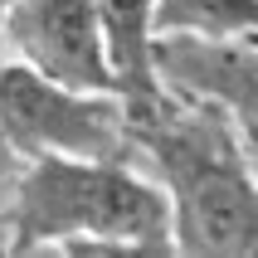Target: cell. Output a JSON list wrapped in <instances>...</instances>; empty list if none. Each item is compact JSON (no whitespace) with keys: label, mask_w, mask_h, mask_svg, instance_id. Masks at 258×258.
Listing matches in <instances>:
<instances>
[{"label":"cell","mask_w":258,"mask_h":258,"mask_svg":"<svg viewBox=\"0 0 258 258\" xmlns=\"http://www.w3.org/2000/svg\"><path fill=\"white\" fill-rule=\"evenodd\" d=\"M0 63H5V0H0Z\"/></svg>","instance_id":"obj_9"},{"label":"cell","mask_w":258,"mask_h":258,"mask_svg":"<svg viewBox=\"0 0 258 258\" xmlns=\"http://www.w3.org/2000/svg\"><path fill=\"white\" fill-rule=\"evenodd\" d=\"M156 78L180 98H200L229 117L258 161V39H156Z\"/></svg>","instance_id":"obj_5"},{"label":"cell","mask_w":258,"mask_h":258,"mask_svg":"<svg viewBox=\"0 0 258 258\" xmlns=\"http://www.w3.org/2000/svg\"><path fill=\"white\" fill-rule=\"evenodd\" d=\"M0 205H5V190H0ZM0 244H5V224H0Z\"/></svg>","instance_id":"obj_10"},{"label":"cell","mask_w":258,"mask_h":258,"mask_svg":"<svg viewBox=\"0 0 258 258\" xmlns=\"http://www.w3.org/2000/svg\"><path fill=\"white\" fill-rule=\"evenodd\" d=\"M107 49V69L117 78V98L142 102L161 88L156 78V0H93Z\"/></svg>","instance_id":"obj_6"},{"label":"cell","mask_w":258,"mask_h":258,"mask_svg":"<svg viewBox=\"0 0 258 258\" xmlns=\"http://www.w3.org/2000/svg\"><path fill=\"white\" fill-rule=\"evenodd\" d=\"M5 58L88 93H117L93 0H5Z\"/></svg>","instance_id":"obj_4"},{"label":"cell","mask_w":258,"mask_h":258,"mask_svg":"<svg viewBox=\"0 0 258 258\" xmlns=\"http://www.w3.org/2000/svg\"><path fill=\"white\" fill-rule=\"evenodd\" d=\"M258 39V0H156V39Z\"/></svg>","instance_id":"obj_7"},{"label":"cell","mask_w":258,"mask_h":258,"mask_svg":"<svg viewBox=\"0 0 258 258\" xmlns=\"http://www.w3.org/2000/svg\"><path fill=\"white\" fill-rule=\"evenodd\" d=\"M15 171H20V156L10 151V142H5V132H0V190L15 180Z\"/></svg>","instance_id":"obj_8"},{"label":"cell","mask_w":258,"mask_h":258,"mask_svg":"<svg viewBox=\"0 0 258 258\" xmlns=\"http://www.w3.org/2000/svg\"><path fill=\"white\" fill-rule=\"evenodd\" d=\"M0 132L20 161H132L127 107L117 93L54 83L15 58L0 63Z\"/></svg>","instance_id":"obj_3"},{"label":"cell","mask_w":258,"mask_h":258,"mask_svg":"<svg viewBox=\"0 0 258 258\" xmlns=\"http://www.w3.org/2000/svg\"><path fill=\"white\" fill-rule=\"evenodd\" d=\"M0 253L58 258H166L171 210L137 161H20L0 205Z\"/></svg>","instance_id":"obj_2"},{"label":"cell","mask_w":258,"mask_h":258,"mask_svg":"<svg viewBox=\"0 0 258 258\" xmlns=\"http://www.w3.org/2000/svg\"><path fill=\"white\" fill-rule=\"evenodd\" d=\"M127 107L132 161L166 195L180 258H258V161L229 117L161 83Z\"/></svg>","instance_id":"obj_1"}]
</instances>
